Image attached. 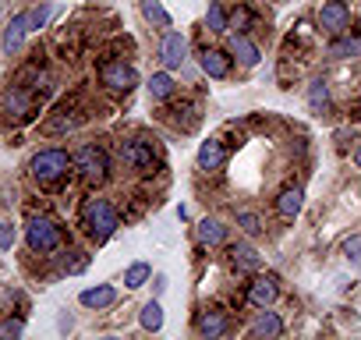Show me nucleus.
<instances>
[{
    "label": "nucleus",
    "instance_id": "ddd939ff",
    "mask_svg": "<svg viewBox=\"0 0 361 340\" xmlns=\"http://www.w3.org/2000/svg\"><path fill=\"white\" fill-rule=\"evenodd\" d=\"M227 326H231V322H227V315H224L220 308H206V312L199 315V333H202V336H224Z\"/></svg>",
    "mask_w": 361,
    "mask_h": 340
},
{
    "label": "nucleus",
    "instance_id": "f257e3e1",
    "mask_svg": "<svg viewBox=\"0 0 361 340\" xmlns=\"http://www.w3.org/2000/svg\"><path fill=\"white\" fill-rule=\"evenodd\" d=\"M82 227L89 231L92 241H106L114 231H117V213L106 199H89L82 206Z\"/></svg>",
    "mask_w": 361,
    "mask_h": 340
},
{
    "label": "nucleus",
    "instance_id": "7ed1b4c3",
    "mask_svg": "<svg viewBox=\"0 0 361 340\" xmlns=\"http://www.w3.org/2000/svg\"><path fill=\"white\" fill-rule=\"evenodd\" d=\"M25 238H29V248H32V252H57L61 241H64L57 220H50V217H29Z\"/></svg>",
    "mask_w": 361,
    "mask_h": 340
},
{
    "label": "nucleus",
    "instance_id": "c85d7f7f",
    "mask_svg": "<svg viewBox=\"0 0 361 340\" xmlns=\"http://www.w3.org/2000/svg\"><path fill=\"white\" fill-rule=\"evenodd\" d=\"M68 128H75V117H68V110H61V117H54V121L47 124V131H50V135H57V131H68Z\"/></svg>",
    "mask_w": 361,
    "mask_h": 340
},
{
    "label": "nucleus",
    "instance_id": "2eb2a0df",
    "mask_svg": "<svg viewBox=\"0 0 361 340\" xmlns=\"http://www.w3.org/2000/svg\"><path fill=\"white\" fill-rule=\"evenodd\" d=\"M301 202H305L301 188H283V192L276 195V213H280L283 220H294V217L301 213Z\"/></svg>",
    "mask_w": 361,
    "mask_h": 340
},
{
    "label": "nucleus",
    "instance_id": "9b49d317",
    "mask_svg": "<svg viewBox=\"0 0 361 340\" xmlns=\"http://www.w3.org/2000/svg\"><path fill=\"white\" fill-rule=\"evenodd\" d=\"M25 32H32V29H29V15H15V18H11V25L4 29V54H15V50H22V40H25Z\"/></svg>",
    "mask_w": 361,
    "mask_h": 340
},
{
    "label": "nucleus",
    "instance_id": "c9c22d12",
    "mask_svg": "<svg viewBox=\"0 0 361 340\" xmlns=\"http://www.w3.org/2000/svg\"><path fill=\"white\" fill-rule=\"evenodd\" d=\"M357 117H361V110H357Z\"/></svg>",
    "mask_w": 361,
    "mask_h": 340
},
{
    "label": "nucleus",
    "instance_id": "a878e982",
    "mask_svg": "<svg viewBox=\"0 0 361 340\" xmlns=\"http://www.w3.org/2000/svg\"><path fill=\"white\" fill-rule=\"evenodd\" d=\"M329 54H333V57H357V54H361V36H357V40H336V43L329 47Z\"/></svg>",
    "mask_w": 361,
    "mask_h": 340
},
{
    "label": "nucleus",
    "instance_id": "f8f14e48",
    "mask_svg": "<svg viewBox=\"0 0 361 340\" xmlns=\"http://www.w3.org/2000/svg\"><path fill=\"white\" fill-rule=\"evenodd\" d=\"M224 159H227V152H224V142H220V138L202 142V149H199V166H202V170H220Z\"/></svg>",
    "mask_w": 361,
    "mask_h": 340
},
{
    "label": "nucleus",
    "instance_id": "b1692460",
    "mask_svg": "<svg viewBox=\"0 0 361 340\" xmlns=\"http://www.w3.org/2000/svg\"><path fill=\"white\" fill-rule=\"evenodd\" d=\"M149 277H152V269H149L145 262H135V266H128V273H124V287L135 291V287H142Z\"/></svg>",
    "mask_w": 361,
    "mask_h": 340
},
{
    "label": "nucleus",
    "instance_id": "6e6552de",
    "mask_svg": "<svg viewBox=\"0 0 361 340\" xmlns=\"http://www.w3.org/2000/svg\"><path fill=\"white\" fill-rule=\"evenodd\" d=\"M185 50H188V43H185L180 32H166L163 43H159V57H163L166 68H180V64H185Z\"/></svg>",
    "mask_w": 361,
    "mask_h": 340
},
{
    "label": "nucleus",
    "instance_id": "2f4dec72",
    "mask_svg": "<svg viewBox=\"0 0 361 340\" xmlns=\"http://www.w3.org/2000/svg\"><path fill=\"white\" fill-rule=\"evenodd\" d=\"M238 224H241L248 234H259V231H262V224H259V217H255V213H238Z\"/></svg>",
    "mask_w": 361,
    "mask_h": 340
},
{
    "label": "nucleus",
    "instance_id": "72a5a7b5",
    "mask_svg": "<svg viewBox=\"0 0 361 340\" xmlns=\"http://www.w3.org/2000/svg\"><path fill=\"white\" fill-rule=\"evenodd\" d=\"M234 25H248V11H245V8L234 11Z\"/></svg>",
    "mask_w": 361,
    "mask_h": 340
},
{
    "label": "nucleus",
    "instance_id": "dca6fc26",
    "mask_svg": "<svg viewBox=\"0 0 361 340\" xmlns=\"http://www.w3.org/2000/svg\"><path fill=\"white\" fill-rule=\"evenodd\" d=\"M231 57H238L245 68H255V64H259V47H255L248 36H234V40H231Z\"/></svg>",
    "mask_w": 361,
    "mask_h": 340
},
{
    "label": "nucleus",
    "instance_id": "0eeeda50",
    "mask_svg": "<svg viewBox=\"0 0 361 340\" xmlns=\"http://www.w3.org/2000/svg\"><path fill=\"white\" fill-rule=\"evenodd\" d=\"M319 25L333 36H340L347 25H350V8L343 4V0H326L322 11H319Z\"/></svg>",
    "mask_w": 361,
    "mask_h": 340
},
{
    "label": "nucleus",
    "instance_id": "aec40b11",
    "mask_svg": "<svg viewBox=\"0 0 361 340\" xmlns=\"http://www.w3.org/2000/svg\"><path fill=\"white\" fill-rule=\"evenodd\" d=\"M231 255H234V266L238 269H259V252L252 245H234Z\"/></svg>",
    "mask_w": 361,
    "mask_h": 340
},
{
    "label": "nucleus",
    "instance_id": "f03ea898",
    "mask_svg": "<svg viewBox=\"0 0 361 340\" xmlns=\"http://www.w3.org/2000/svg\"><path fill=\"white\" fill-rule=\"evenodd\" d=\"M68 170H71V156L64 149H43L32 156V178L39 185H57Z\"/></svg>",
    "mask_w": 361,
    "mask_h": 340
},
{
    "label": "nucleus",
    "instance_id": "9d476101",
    "mask_svg": "<svg viewBox=\"0 0 361 340\" xmlns=\"http://www.w3.org/2000/svg\"><path fill=\"white\" fill-rule=\"evenodd\" d=\"M4 110H8V117L25 121V117H32V96H29L25 89H8V96H4Z\"/></svg>",
    "mask_w": 361,
    "mask_h": 340
},
{
    "label": "nucleus",
    "instance_id": "473e14b6",
    "mask_svg": "<svg viewBox=\"0 0 361 340\" xmlns=\"http://www.w3.org/2000/svg\"><path fill=\"white\" fill-rule=\"evenodd\" d=\"M25 322L22 319H8V322H0V336H22Z\"/></svg>",
    "mask_w": 361,
    "mask_h": 340
},
{
    "label": "nucleus",
    "instance_id": "4468645a",
    "mask_svg": "<svg viewBox=\"0 0 361 340\" xmlns=\"http://www.w3.org/2000/svg\"><path fill=\"white\" fill-rule=\"evenodd\" d=\"M202 71L209 78H227L231 75V57L220 50H202Z\"/></svg>",
    "mask_w": 361,
    "mask_h": 340
},
{
    "label": "nucleus",
    "instance_id": "7c9ffc66",
    "mask_svg": "<svg viewBox=\"0 0 361 340\" xmlns=\"http://www.w3.org/2000/svg\"><path fill=\"white\" fill-rule=\"evenodd\" d=\"M47 18H50V8L43 4V8H36V11H29V29H43L47 25Z\"/></svg>",
    "mask_w": 361,
    "mask_h": 340
},
{
    "label": "nucleus",
    "instance_id": "423d86ee",
    "mask_svg": "<svg viewBox=\"0 0 361 340\" xmlns=\"http://www.w3.org/2000/svg\"><path fill=\"white\" fill-rule=\"evenodd\" d=\"M121 156H124V163H131L135 170H142V174H152L156 170V152H152V145L149 142H142V138H128V142H121Z\"/></svg>",
    "mask_w": 361,
    "mask_h": 340
},
{
    "label": "nucleus",
    "instance_id": "5701e85b",
    "mask_svg": "<svg viewBox=\"0 0 361 340\" xmlns=\"http://www.w3.org/2000/svg\"><path fill=\"white\" fill-rule=\"evenodd\" d=\"M149 92H152V99H166V96L173 92V78H170L166 71L152 75V82H149Z\"/></svg>",
    "mask_w": 361,
    "mask_h": 340
},
{
    "label": "nucleus",
    "instance_id": "f704fd0d",
    "mask_svg": "<svg viewBox=\"0 0 361 340\" xmlns=\"http://www.w3.org/2000/svg\"><path fill=\"white\" fill-rule=\"evenodd\" d=\"M354 163H357V166H361V149H357V152H354Z\"/></svg>",
    "mask_w": 361,
    "mask_h": 340
},
{
    "label": "nucleus",
    "instance_id": "39448f33",
    "mask_svg": "<svg viewBox=\"0 0 361 340\" xmlns=\"http://www.w3.org/2000/svg\"><path fill=\"white\" fill-rule=\"evenodd\" d=\"M99 82L110 92H131L135 89V71L124 61H99Z\"/></svg>",
    "mask_w": 361,
    "mask_h": 340
},
{
    "label": "nucleus",
    "instance_id": "393cba45",
    "mask_svg": "<svg viewBox=\"0 0 361 340\" xmlns=\"http://www.w3.org/2000/svg\"><path fill=\"white\" fill-rule=\"evenodd\" d=\"M142 326L145 329H159L163 326V308H159V301H149V305H142Z\"/></svg>",
    "mask_w": 361,
    "mask_h": 340
},
{
    "label": "nucleus",
    "instance_id": "6ab92c4d",
    "mask_svg": "<svg viewBox=\"0 0 361 340\" xmlns=\"http://www.w3.org/2000/svg\"><path fill=\"white\" fill-rule=\"evenodd\" d=\"M199 241L202 245H224L227 241V227H224V220H202L199 224Z\"/></svg>",
    "mask_w": 361,
    "mask_h": 340
},
{
    "label": "nucleus",
    "instance_id": "1a4fd4ad",
    "mask_svg": "<svg viewBox=\"0 0 361 340\" xmlns=\"http://www.w3.org/2000/svg\"><path fill=\"white\" fill-rule=\"evenodd\" d=\"M276 277H259L252 287H248V301L255 305V308H269L273 301H276Z\"/></svg>",
    "mask_w": 361,
    "mask_h": 340
},
{
    "label": "nucleus",
    "instance_id": "bb28decb",
    "mask_svg": "<svg viewBox=\"0 0 361 340\" xmlns=\"http://www.w3.org/2000/svg\"><path fill=\"white\" fill-rule=\"evenodd\" d=\"M206 25H209V32H227V15H224V8H220V4H209Z\"/></svg>",
    "mask_w": 361,
    "mask_h": 340
},
{
    "label": "nucleus",
    "instance_id": "412c9836",
    "mask_svg": "<svg viewBox=\"0 0 361 340\" xmlns=\"http://www.w3.org/2000/svg\"><path fill=\"white\" fill-rule=\"evenodd\" d=\"M142 15H145L152 25H159V29H170V15H166V8L159 4V0H142Z\"/></svg>",
    "mask_w": 361,
    "mask_h": 340
},
{
    "label": "nucleus",
    "instance_id": "20e7f679",
    "mask_svg": "<svg viewBox=\"0 0 361 340\" xmlns=\"http://www.w3.org/2000/svg\"><path fill=\"white\" fill-rule=\"evenodd\" d=\"M71 163L78 166L82 181H89V185H103V181H106V174H110L106 152H103L99 145H82V149H78V156H75Z\"/></svg>",
    "mask_w": 361,
    "mask_h": 340
},
{
    "label": "nucleus",
    "instance_id": "4be33fe9",
    "mask_svg": "<svg viewBox=\"0 0 361 340\" xmlns=\"http://www.w3.org/2000/svg\"><path fill=\"white\" fill-rule=\"evenodd\" d=\"M308 107H312L315 114L329 107V85H326V82H312V89H308Z\"/></svg>",
    "mask_w": 361,
    "mask_h": 340
},
{
    "label": "nucleus",
    "instance_id": "a211bd4d",
    "mask_svg": "<svg viewBox=\"0 0 361 340\" xmlns=\"http://www.w3.org/2000/svg\"><path fill=\"white\" fill-rule=\"evenodd\" d=\"M280 333H283V319L276 312H262L252 322V336H280Z\"/></svg>",
    "mask_w": 361,
    "mask_h": 340
},
{
    "label": "nucleus",
    "instance_id": "cd10ccee",
    "mask_svg": "<svg viewBox=\"0 0 361 340\" xmlns=\"http://www.w3.org/2000/svg\"><path fill=\"white\" fill-rule=\"evenodd\" d=\"M343 255H347L354 266H361V234H350V238L343 241Z\"/></svg>",
    "mask_w": 361,
    "mask_h": 340
},
{
    "label": "nucleus",
    "instance_id": "f3484780",
    "mask_svg": "<svg viewBox=\"0 0 361 340\" xmlns=\"http://www.w3.org/2000/svg\"><path fill=\"white\" fill-rule=\"evenodd\" d=\"M85 308H106V305H114L117 301V291L114 287H89V291H82V298H78Z\"/></svg>",
    "mask_w": 361,
    "mask_h": 340
},
{
    "label": "nucleus",
    "instance_id": "c756f323",
    "mask_svg": "<svg viewBox=\"0 0 361 340\" xmlns=\"http://www.w3.org/2000/svg\"><path fill=\"white\" fill-rule=\"evenodd\" d=\"M15 238H18V234H15V227H11L4 217H0V248H11V245H15Z\"/></svg>",
    "mask_w": 361,
    "mask_h": 340
}]
</instances>
